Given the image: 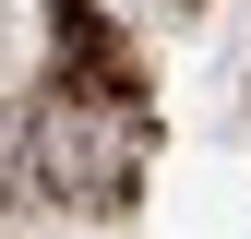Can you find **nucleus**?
Returning a JSON list of instances; mask_svg holds the SVG:
<instances>
[{
    "label": "nucleus",
    "mask_w": 251,
    "mask_h": 239,
    "mask_svg": "<svg viewBox=\"0 0 251 239\" xmlns=\"http://www.w3.org/2000/svg\"><path fill=\"white\" fill-rule=\"evenodd\" d=\"M144 156H155L144 96H108V84H48V96L24 108V179H36L48 203H72V215L132 203Z\"/></svg>",
    "instance_id": "1"
}]
</instances>
